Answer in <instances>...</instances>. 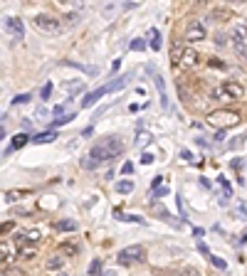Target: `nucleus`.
<instances>
[{
	"label": "nucleus",
	"instance_id": "a211bd4d",
	"mask_svg": "<svg viewBox=\"0 0 247 276\" xmlns=\"http://www.w3.org/2000/svg\"><path fill=\"white\" fill-rule=\"evenodd\" d=\"M79 165H82L84 170H94V168H99L102 163H99V160H97V158H94L92 153H87V155H84V158L79 160Z\"/></svg>",
	"mask_w": 247,
	"mask_h": 276
},
{
	"label": "nucleus",
	"instance_id": "c9c22d12",
	"mask_svg": "<svg viewBox=\"0 0 247 276\" xmlns=\"http://www.w3.org/2000/svg\"><path fill=\"white\" fill-rule=\"evenodd\" d=\"M64 20H67V25H77V22H79V15H77V12H72V15H67Z\"/></svg>",
	"mask_w": 247,
	"mask_h": 276
},
{
	"label": "nucleus",
	"instance_id": "f257e3e1",
	"mask_svg": "<svg viewBox=\"0 0 247 276\" xmlns=\"http://www.w3.org/2000/svg\"><path fill=\"white\" fill-rule=\"evenodd\" d=\"M89 153L99 160V163H107V160H114V158H119L124 153V143L119 138L114 136H107L102 138V140H97L92 148H89Z\"/></svg>",
	"mask_w": 247,
	"mask_h": 276
},
{
	"label": "nucleus",
	"instance_id": "a19ab883",
	"mask_svg": "<svg viewBox=\"0 0 247 276\" xmlns=\"http://www.w3.org/2000/svg\"><path fill=\"white\" fill-rule=\"evenodd\" d=\"M228 2H233V5H240V2H247V0H228Z\"/></svg>",
	"mask_w": 247,
	"mask_h": 276
},
{
	"label": "nucleus",
	"instance_id": "6e6552de",
	"mask_svg": "<svg viewBox=\"0 0 247 276\" xmlns=\"http://www.w3.org/2000/svg\"><path fill=\"white\" fill-rule=\"evenodd\" d=\"M200 65V55L193 50V47H188L185 45V50H183V57H181V67L185 69H193V67H198Z\"/></svg>",
	"mask_w": 247,
	"mask_h": 276
},
{
	"label": "nucleus",
	"instance_id": "cd10ccee",
	"mask_svg": "<svg viewBox=\"0 0 247 276\" xmlns=\"http://www.w3.org/2000/svg\"><path fill=\"white\" fill-rule=\"evenodd\" d=\"M72 119H74V114H62V116H57V119L52 121V126L57 129V126H62V124H69Z\"/></svg>",
	"mask_w": 247,
	"mask_h": 276
},
{
	"label": "nucleus",
	"instance_id": "aec40b11",
	"mask_svg": "<svg viewBox=\"0 0 247 276\" xmlns=\"http://www.w3.org/2000/svg\"><path fill=\"white\" fill-rule=\"evenodd\" d=\"M22 195H27V190H5V203H15V200H20Z\"/></svg>",
	"mask_w": 247,
	"mask_h": 276
},
{
	"label": "nucleus",
	"instance_id": "c756f323",
	"mask_svg": "<svg viewBox=\"0 0 247 276\" xmlns=\"http://www.w3.org/2000/svg\"><path fill=\"white\" fill-rule=\"evenodd\" d=\"M210 17H215V20H230V15H228L225 10H213Z\"/></svg>",
	"mask_w": 247,
	"mask_h": 276
},
{
	"label": "nucleus",
	"instance_id": "f3484780",
	"mask_svg": "<svg viewBox=\"0 0 247 276\" xmlns=\"http://www.w3.org/2000/svg\"><path fill=\"white\" fill-rule=\"evenodd\" d=\"M156 79V89H158V94H161V104H163V109H168V96H166V84H163V76H153Z\"/></svg>",
	"mask_w": 247,
	"mask_h": 276
},
{
	"label": "nucleus",
	"instance_id": "1a4fd4ad",
	"mask_svg": "<svg viewBox=\"0 0 247 276\" xmlns=\"http://www.w3.org/2000/svg\"><path fill=\"white\" fill-rule=\"evenodd\" d=\"M40 239H42L40 229H25V232H17V234H15V242H17V244H22V242H27V244L32 242V244H35V242H40Z\"/></svg>",
	"mask_w": 247,
	"mask_h": 276
},
{
	"label": "nucleus",
	"instance_id": "b1692460",
	"mask_svg": "<svg viewBox=\"0 0 247 276\" xmlns=\"http://www.w3.org/2000/svg\"><path fill=\"white\" fill-rule=\"evenodd\" d=\"M151 47H153L156 52L163 47V42H161V32H158V30H151Z\"/></svg>",
	"mask_w": 247,
	"mask_h": 276
},
{
	"label": "nucleus",
	"instance_id": "ea45409f",
	"mask_svg": "<svg viewBox=\"0 0 247 276\" xmlns=\"http://www.w3.org/2000/svg\"><path fill=\"white\" fill-rule=\"evenodd\" d=\"M181 158H183V160H193V155H190L188 150H183V153H181Z\"/></svg>",
	"mask_w": 247,
	"mask_h": 276
},
{
	"label": "nucleus",
	"instance_id": "9b49d317",
	"mask_svg": "<svg viewBox=\"0 0 247 276\" xmlns=\"http://www.w3.org/2000/svg\"><path fill=\"white\" fill-rule=\"evenodd\" d=\"M213 99H215V101H235L233 94L225 89V84H218V86L213 89Z\"/></svg>",
	"mask_w": 247,
	"mask_h": 276
},
{
	"label": "nucleus",
	"instance_id": "4be33fe9",
	"mask_svg": "<svg viewBox=\"0 0 247 276\" xmlns=\"http://www.w3.org/2000/svg\"><path fill=\"white\" fill-rule=\"evenodd\" d=\"M64 89H67V94H69V99H72V96H77V94H79V91L84 89V81H74V84H67Z\"/></svg>",
	"mask_w": 247,
	"mask_h": 276
},
{
	"label": "nucleus",
	"instance_id": "4c0bfd02",
	"mask_svg": "<svg viewBox=\"0 0 247 276\" xmlns=\"http://www.w3.org/2000/svg\"><path fill=\"white\" fill-rule=\"evenodd\" d=\"M122 173H124V175H128V173H133V163H124Z\"/></svg>",
	"mask_w": 247,
	"mask_h": 276
},
{
	"label": "nucleus",
	"instance_id": "423d86ee",
	"mask_svg": "<svg viewBox=\"0 0 247 276\" xmlns=\"http://www.w3.org/2000/svg\"><path fill=\"white\" fill-rule=\"evenodd\" d=\"M205 37H208V27L203 20H190L185 25V40L188 42H203Z\"/></svg>",
	"mask_w": 247,
	"mask_h": 276
},
{
	"label": "nucleus",
	"instance_id": "9d476101",
	"mask_svg": "<svg viewBox=\"0 0 247 276\" xmlns=\"http://www.w3.org/2000/svg\"><path fill=\"white\" fill-rule=\"evenodd\" d=\"M104 94H109V91H107V86H102V89H97V91L87 94V96L82 99V109H89V106H94V104H97V101H99Z\"/></svg>",
	"mask_w": 247,
	"mask_h": 276
},
{
	"label": "nucleus",
	"instance_id": "f704fd0d",
	"mask_svg": "<svg viewBox=\"0 0 247 276\" xmlns=\"http://www.w3.org/2000/svg\"><path fill=\"white\" fill-rule=\"evenodd\" d=\"M27 101H30V94H20L12 99V104H27Z\"/></svg>",
	"mask_w": 247,
	"mask_h": 276
},
{
	"label": "nucleus",
	"instance_id": "5701e85b",
	"mask_svg": "<svg viewBox=\"0 0 247 276\" xmlns=\"http://www.w3.org/2000/svg\"><path fill=\"white\" fill-rule=\"evenodd\" d=\"M117 193H122V195L133 193V183H131V180H122V183H117Z\"/></svg>",
	"mask_w": 247,
	"mask_h": 276
},
{
	"label": "nucleus",
	"instance_id": "58836bf2",
	"mask_svg": "<svg viewBox=\"0 0 247 276\" xmlns=\"http://www.w3.org/2000/svg\"><path fill=\"white\" fill-rule=\"evenodd\" d=\"M161 180H163V175H156V178H153V188H158V185H161Z\"/></svg>",
	"mask_w": 247,
	"mask_h": 276
},
{
	"label": "nucleus",
	"instance_id": "2f4dec72",
	"mask_svg": "<svg viewBox=\"0 0 247 276\" xmlns=\"http://www.w3.org/2000/svg\"><path fill=\"white\" fill-rule=\"evenodd\" d=\"M62 252H67V254H77L79 247H77V244H62Z\"/></svg>",
	"mask_w": 247,
	"mask_h": 276
},
{
	"label": "nucleus",
	"instance_id": "4468645a",
	"mask_svg": "<svg viewBox=\"0 0 247 276\" xmlns=\"http://www.w3.org/2000/svg\"><path fill=\"white\" fill-rule=\"evenodd\" d=\"M223 84H225V89L233 94V99H243V94H245L243 84H238V81H223Z\"/></svg>",
	"mask_w": 247,
	"mask_h": 276
},
{
	"label": "nucleus",
	"instance_id": "79ce46f5",
	"mask_svg": "<svg viewBox=\"0 0 247 276\" xmlns=\"http://www.w3.org/2000/svg\"><path fill=\"white\" fill-rule=\"evenodd\" d=\"M205 2H208V0H198V5H205Z\"/></svg>",
	"mask_w": 247,
	"mask_h": 276
},
{
	"label": "nucleus",
	"instance_id": "7c9ffc66",
	"mask_svg": "<svg viewBox=\"0 0 247 276\" xmlns=\"http://www.w3.org/2000/svg\"><path fill=\"white\" fill-rule=\"evenodd\" d=\"M102 272V262L99 259H94L92 264H89V274H99Z\"/></svg>",
	"mask_w": 247,
	"mask_h": 276
},
{
	"label": "nucleus",
	"instance_id": "72a5a7b5",
	"mask_svg": "<svg viewBox=\"0 0 247 276\" xmlns=\"http://www.w3.org/2000/svg\"><path fill=\"white\" fill-rule=\"evenodd\" d=\"M50 94H52V84H45L42 91H40V96H42V99H50Z\"/></svg>",
	"mask_w": 247,
	"mask_h": 276
},
{
	"label": "nucleus",
	"instance_id": "473e14b6",
	"mask_svg": "<svg viewBox=\"0 0 247 276\" xmlns=\"http://www.w3.org/2000/svg\"><path fill=\"white\" fill-rule=\"evenodd\" d=\"M57 2H60V5H72V7H77V10L82 7V0H57Z\"/></svg>",
	"mask_w": 247,
	"mask_h": 276
},
{
	"label": "nucleus",
	"instance_id": "c85d7f7f",
	"mask_svg": "<svg viewBox=\"0 0 247 276\" xmlns=\"http://www.w3.org/2000/svg\"><path fill=\"white\" fill-rule=\"evenodd\" d=\"M208 259H210V264H213L215 269H228V262H225V259H220V257H213V254H210Z\"/></svg>",
	"mask_w": 247,
	"mask_h": 276
},
{
	"label": "nucleus",
	"instance_id": "bb28decb",
	"mask_svg": "<svg viewBox=\"0 0 247 276\" xmlns=\"http://www.w3.org/2000/svg\"><path fill=\"white\" fill-rule=\"evenodd\" d=\"M128 50H133V52H141V50H146V42H143L141 37H136V40H131V42H128Z\"/></svg>",
	"mask_w": 247,
	"mask_h": 276
},
{
	"label": "nucleus",
	"instance_id": "f8f14e48",
	"mask_svg": "<svg viewBox=\"0 0 247 276\" xmlns=\"http://www.w3.org/2000/svg\"><path fill=\"white\" fill-rule=\"evenodd\" d=\"M27 140H32V138L27 136V134H17V136L12 138V143H10V148H7V150H5V155H10V153H12V150H17V148H22V145H25V143H27Z\"/></svg>",
	"mask_w": 247,
	"mask_h": 276
},
{
	"label": "nucleus",
	"instance_id": "20e7f679",
	"mask_svg": "<svg viewBox=\"0 0 247 276\" xmlns=\"http://www.w3.org/2000/svg\"><path fill=\"white\" fill-rule=\"evenodd\" d=\"M230 42H233L235 55H238L243 62H247V25H235V27H233Z\"/></svg>",
	"mask_w": 247,
	"mask_h": 276
},
{
	"label": "nucleus",
	"instance_id": "39448f33",
	"mask_svg": "<svg viewBox=\"0 0 247 276\" xmlns=\"http://www.w3.org/2000/svg\"><path fill=\"white\" fill-rule=\"evenodd\" d=\"M32 25H35L37 30L47 32V35H60V32H62V22L57 20V17H55V15H47V12H42V15H35Z\"/></svg>",
	"mask_w": 247,
	"mask_h": 276
},
{
	"label": "nucleus",
	"instance_id": "2eb2a0df",
	"mask_svg": "<svg viewBox=\"0 0 247 276\" xmlns=\"http://www.w3.org/2000/svg\"><path fill=\"white\" fill-rule=\"evenodd\" d=\"M52 227H55L57 232H74V229H77V222H74V219H57Z\"/></svg>",
	"mask_w": 247,
	"mask_h": 276
},
{
	"label": "nucleus",
	"instance_id": "ddd939ff",
	"mask_svg": "<svg viewBox=\"0 0 247 276\" xmlns=\"http://www.w3.org/2000/svg\"><path fill=\"white\" fill-rule=\"evenodd\" d=\"M17 257H20V259H25V262H32V259L37 257V252H35L32 247H27V242H22V244H20V249H17Z\"/></svg>",
	"mask_w": 247,
	"mask_h": 276
},
{
	"label": "nucleus",
	"instance_id": "412c9836",
	"mask_svg": "<svg viewBox=\"0 0 247 276\" xmlns=\"http://www.w3.org/2000/svg\"><path fill=\"white\" fill-rule=\"evenodd\" d=\"M55 138H57V134H55V131H45V134H40V136L32 138V143H52Z\"/></svg>",
	"mask_w": 247,
	"mask_h": 276
},
{
	"label": "nucleus",
	"instance_id": "6ab92c4d",
	"mask_svg": "<svg viewBox=\"0 0 247 276\" xmlns=\"http://www.w3.org/2000/svg\"><path fill=\"white\" fill-rule=\"evenodd\" d=\"M183 50H185V45H181V42H176V45L171 47V62H173V65H181Z\"/></svg>",
	"mask_w": 247,
	"mask_h": 276
},
{
	"label": "nucleus",
	"instance_id": "e433bc0d",
	"mask_svg": "<svg viewBox=\"0 0 247 276\" xmlns=\"http://www.w3.org/2000/svg\"><path fill=\"white\" fill-rule=\"evenodd\" d=\"M141 163H143V165H151V163H153V155H151V153H143V155H141Z\"/></svg>",
	"mask_w": 247,
	"mask_h": 276
},
{
	"label": "nucleus",
	"instance_id": "a878e982",
	"mask_svg": "<svg viewBox=\"0 0 247 276\" xmlns=\"http://www.w3.org/2000/svg\"><path fill=\"white\" fill-rule=\"evenodd\" d=\"M126 79H128V76H119V79H114L112 84H107V91H117V89H122L124 84H126Z\"/></svg>",
	"mask_w": 247,
	"mask_h": 276
},
{
	"label": "nucleus",
	"instance_id": "393cba45",
	"mask_svg": "<svg viewBox=\"0 0 247 276\" xmlns=\"http://www.w3.org/2000/svg\"><path fill=\"white\" fill-rule=\"evenodd\" d=\"M0 252H2V267H7V262H12V252H7V242H0Z\"/></svg>",
	"mask_w": 247,
	"mask_h": 276
},
{
	"label": "nucleus",
	"instance_id": "0eeeda50",
	"mask_svg": "<svg viewBox=\"0 0 247 276\" xmlns=\"http://www.w3.org/2000/svg\"><path fill=\"white\" fill-rule=\"evenodd\" d=\"M5 32L10 35V40H25V25L20 17H5Z\"/></svg>",
	"mask_w": 247,
	"mask_h": 276
},
{
	"label": "nucleus",
	"instance_id": "dca6fc26",
	"mask_svg": "<svg viewBox=\"0 0 247 276\" xmlns=\"http://www.w3.org/2000/svg\"><path fill=\"white\" fill-rule=\"evenodd\" d=\"M64 262H67V259H64L62 254H55V257H50V259H47V264H45V267H47V272H57V269L64 267Z\"/></svg>",
	"mask_w": 247,
	"mask_h": 276
},
{
	"label": "nucleus",
	"instance_id": "f03ea898",
	"mask_svg": "<svg viewBox=\"0 0 247 276\" xmlns=\"http://www.w3.org/2000/svg\"><path fill=\"white\" fill-rule=\"evenodd\" d=\"M208 124H210V126H215V129H220V131H225V129H233V126H238V124H240V114H238V111L220 109V111L208 114Z\"/></svg>",
	"mask_w": 247,
	"mask_h": 276
},
{
	"label": "nucleus",
	"instance_id": "7ed1b4c3",
	"mask_svg": "<svg viewBox=\"0 0 247 276\" xmlns=\"http://www.w3.org/2000/svg\"><path fill=\"white\" fill-rule=\"evenodd\" d=\"M146 259V249L141 244H131V247H124L122 252L117 254V262L122 267H133V264H141Z\"/></svg>",
	"mask_w": 247,
	"mask_h": 276
}]
</instances>
